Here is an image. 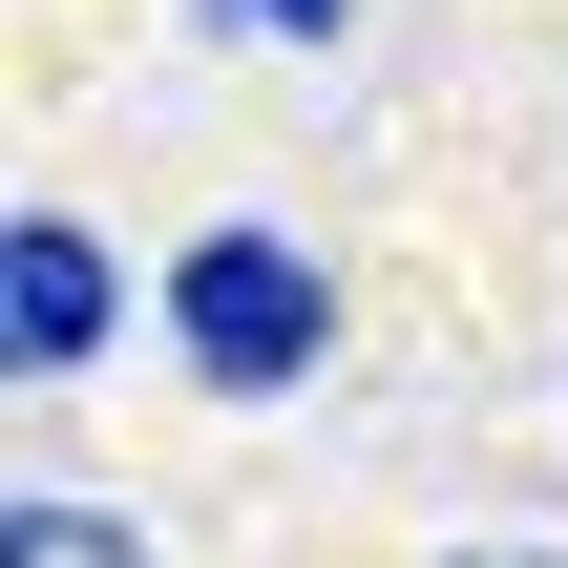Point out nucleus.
<instances>
[{
  "label": "nucleus",
  "mask_w": 568,
  "mask_h": 568,
  "mask_svg": "<svg viewBox=\"0 0 568 568\" xmlns=\"http://www.w3.org/2000/svg\"><path fill=\"white\" fill-rule=\"evenodd\" d=\"M169 337H190L211 400H295L316 337H337V295H316L295 232H190V253H169Z\"/></svg>",
  "instance_id": "nucleus-1"
},
{
  "label": "nucleus",
  "mask_w": 568,
  "mask_h": 568,
  "mask_svg": "<svg viewBox=\"0 0 568 568\" xmlns=\"http://www.w3.org/2000/svg\"><path fill=\"white\" fill-rule=\"evenodd\" d=\"M0 358H21V379L105 358V253H84V211H21V232H0Z\"/></svg>",
  "instance_id": "nucleus-2"
},
{
  "label": "nucleus",
  "mask_w": 568,
  "mask_h": 568,
  "mask_svg": "<svg viewBox=\"0 0 568 568\" xmlns=\"http://www.w3.org/2000/svg\"><path fill=\"white\" fill-rule=\"evenodd\" d=\"M0 568H148V527H105V506H21Z\"/></svg>",
  "instance_id": "nucleus-3"
},
{
  "label": "nucleus",
  "mask_w": 568,
  "mask_h": 568,
  "mask_svg": "<svg viewBox=\"0 0 568 568\" xmlns=\"http://www.w3.org/2000/svg\"><path fill=\"white\" fill-rule=\"evenodd\" d=\"M211 21H274V42H337L358 0H211Z\"/></svg>",
  "instance_id": "nucleus-4"
}]
</instances>
